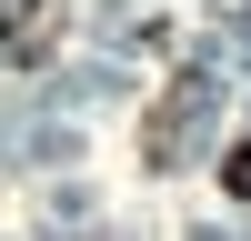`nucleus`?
I'll return each mask as SVG.
<instances>
[{
  "label": "nucleus",
  "mask_w": 251,
  "mask_h": 241,
  "mask_svg": "<svg viewBox=\"0 0 251 241\" xmlns=\"http://www.w3.org/2000/svg\"><path fill=\"white\" fill-rule=\"evenodd\" d=\"M40 50H50V20H40V0H0V71H30Z\"/></svg>",
  "instance_id": "1"
},
{
  "label": "nucleus",
  "mask_w": 251,
  "mask_h": 241,
  "mask_svg": "<svg viewBox=\"0 0 251 241\" xmlns=\"http://www.w3.org/2000/svg\"><path fill=\"white\" fill-rule=\"evenodd\" d=\"M221 191H241V201H251V141H241L231 161H221Z\"/></svg>",
  "instance_id": "2"
}]
</instances>
